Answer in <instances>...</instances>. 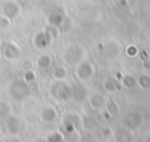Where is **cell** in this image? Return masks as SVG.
<instances>
[{"label": "cell", "mask_w": 150, "mask_h": 142, "mask_svg": "<svg viewBox=\"0 0 150 142\" xmlns=\"http://www.w3.org/2000/svg\"><path fill=\"white\" fill-rule=\"evenodd\" d=\"M49 63H51V59H49V57H47L45 60H44V59H40V60H39V66L44 68V66L49 65Z\"/></svg>", "instance_id": "6da1fadb"}, {"label": "cell", "mask_w": 150, "mask_h": 142, "mask_svg": "<svg viewBox=\"0 0 150 142\" xmlns=\"http://www.w3.org/2000/svg\"><path fill=\"white\" fill-rule=\"evenodd\" d=\"M35 72H32V71H29V72H27V74H25V77L24 78L27 80V81H32V80H35Z\"/></svg>", "instance_id": "7a4b0ae2"}]
</instances>
